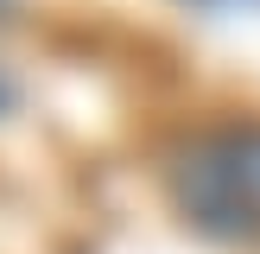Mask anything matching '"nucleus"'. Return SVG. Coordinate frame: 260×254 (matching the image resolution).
I'll use <instances>...</instances> for the list:
<instances>
[{
	"label": "nucleus",
	"instance_id": "obj_2",
	"mask_svg": "<svg viewBox=\"0 0 260 254\" xmlns=\"http://www.w3.org/2000/svg\"><path fill=\"white\" fill-rule=\"evenodd\" d=\"M7 108H13V83L0 76V114H7Z\"/></svg>",
	"mask_w": 260,
	"mask_h": 254
},
{
	"label": "nucleus",
	"instance_id": "obj_1",
	"mask_svg": "<svg viewBox=\"0 0 260 254\" xmlns=\"http://www.w3.org/2000/svg\"><path fill=\"white\" fill-rule=\"evenodd\" d=\"M172 203L222 241L260 235V121H229L172 152Z\"/></svg>",
	"mask_w": 260,
	"mask_h": 254
},
{
	"label": "nucleus",
	"instance_id": "obj_3",
	"mask_svg": "<svg viewBox=\"0 0 260 254\" xmlns=\"http://www.w3.org/2000/svg\"><path fill=\"white\" fill-rule=\"evenodd\" d=\"M203 7H235V0H203Z\"/></svg>",
	"mask_w": 260,
	"mask_h": 254
}]
</instances>
